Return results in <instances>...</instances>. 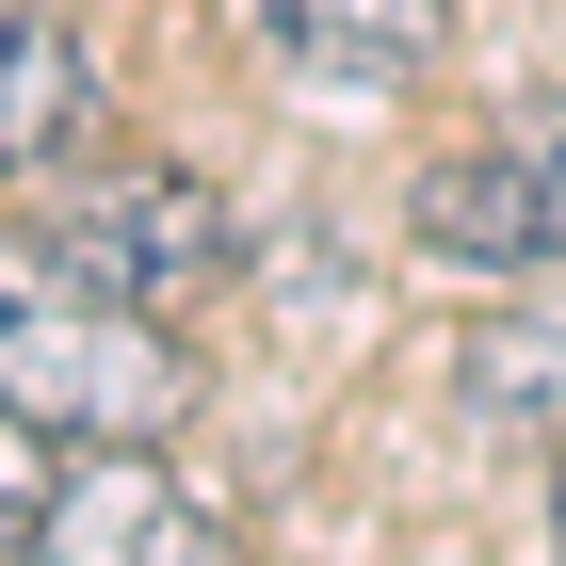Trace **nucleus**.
I'll list each match as a JSON object with an SVG mask.
<instances>
[{"label":"nucleus","mask_w":566,"mask_h":566,"mask_svg":"<svg viewBox=\"0 0 566 566\" xmlns=\"http://www.w3.org/2000/svg\"><path fill=\"white\" fill-rule=\"evenodd\" d=\"M178 389L195 373L146 292H114L65 227H0V405H33L65 453H114V437H163Z\"/></svg>","instance_id":"f257e3e1"},{"label":"nucleus","mask_w":566,"mask_h":566,"mask_svg":"<svg viewBox=\"0 0 566 566\" xmlns=\"http://www.w3.org/2000/svg\"><path fill=\"white\" fill-rule=\"evenodd\" d=\"M421 243H437V260H470V275L566 260V82H534L518 114L470 146V163L421 178Z\"/></svg>","instance_id":"f03ea898"},{"label":"nucleus","mask_w":566,"mask_h":566,"mask_svg":"<svg viewBox=\"0 0 566 566\" xmlns=\"http://www.w3.org/2000/svg\"><path fill=\"white\" fill-rule=\"evenodd\" d=\"M17 566H243V534L163 470V437H114V453H82L49 485V518H33Z\"/></svg>","instance_id":"7ed1b4c3"},{"label":"nucleus","mask_w":566,"mask_h":566,"mask_svg":"<svg viewBox=\"0 0 566 566\" xmlns=\"http://www.w3.org/2000/svg\"><path fill=\"white\" fill-rule=\"evenodd\" d=\"M65 243H82L114 292L163 307V292H195V275H227V195H211V178H178V163H114V178L82 195Z\"/></svg>","instance_id":"20e7f679"},{"label":"nucleus","mask_w":566,"mask_h":566,"mask_svg":"<svg viewBox=\"0 0 566 566\" xmlns=\"http://www.w3.org/2000/svg\"><path fill=\"white\" fill-rule=\"evenodd\" d=\"M260 33L292 49L307 82H421L437 49H453V0H260Z\"/></svg>","instance_id":"39448f33"},{"label":"nucleus","mask_w":566,"mask_h":566,"mask_svg":"<svg viewBox=\"0 0 566 566\" xmlns=\"http://www.w3.org/2000/svg\"><path fill=\"white\" fill-rule=\"evenodd\" d=\"M97 114V65H82V33L49 17V0H0V178L17 163H49V146Z\"/></svg>","instance_id":"423d86ee"},{"label":"nucleus","mask_w":566,"mask_h":566,"mask_svg":"<svg viewBox=\"0 0 566 566\" xmlns=\"http://www.w3.org/2000/svg\"><path fill=\"white\" fill-rule=\"evenodd\" d=\"M453 405H470L485 437L566 421V324H470V340H453Z\"/></svg>","instance_id":"0eeeda50"},{"label":"nucleus","mask_w":566,"mask_h":566,"mask_svg":"<svg viewBox=\"0 0 566 566\" xmlns=\"http://www.w3.org/2000/svg\"><path fill=\"white\" fill-rule=\"evenodd\" d=\"M49 485H65V453H49V421H33V405H0V551H33Z\"/></svg>","instance_id":"6e6552de"},{"label":"nucleus","mask_w":566,"mask_h":566,"mask_svg":"<svg viewBox=\"0 0 566 566\" xmlns=\"http://www.w3.org/2000/svg\"><path fill=\"white\" fill-rule=\"evenodd\" d=\"M551 551H566V502H551Z\"/></svg>","instance_id":"1a4fd4ad"}]
</instances>
